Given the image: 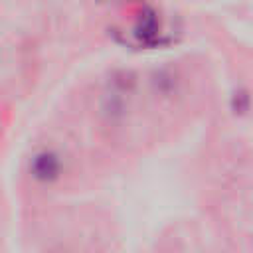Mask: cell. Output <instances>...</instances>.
Wrapping results in <instances>:
<instances>
[{
  "label": "cell",
  "instance_id": "2",
  "mask_svg": "<svg viewBox=\"0 0 253 253\" xmlns=\"http://www.w3.org/2000/svg\"><path fill=\"white\" fill-rule=\"evenodd\" d=\"M134 36L144 43H154L160 36V22L152 10H144L134 26Z\"/></svg>",
  "mask_w": 253,
  "mask_h": 253
},
{
  "label": "cell",
  "instance_id": "1",
  "mask_svg": "<svg viewBox=\"0 0 253 253\" xmlns=\"http://www.w3.org/2000/svg\"><path fill=\"white\" fill-rule=\"evenodd\" d=\"M30 172L40 182H53L61 174V160L51 150H42L32 158Z\"/></svg>",
  "mask_w": 253,
  "mask_h": 253
}]
</instances>
